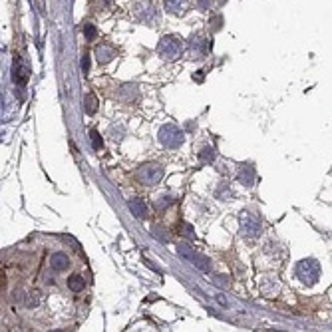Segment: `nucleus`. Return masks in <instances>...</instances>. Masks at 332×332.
<instances>
[{"label": "nucleus", "mask_w": 332, "mask_h": 332, "mask_svg": "<svg viewBox=\"0 0 332 332\" xmlns=\"http://www.w3.org/2000/svg\"><path fill=\"white\" fill-rule=\"evenodd\" d=\"M296 277L302 285L306 287H312L318 277H320V265L316 259H302L298 265H296Z\"/></svg>", "instance_id": "f257e3e1"}, {"label": "nucleus", "mask_w": 332, "mask_h": 332, "mask_svg": "<svg viewBox=\"0 0 332 332\" xmlns=\"http://www.w3.org/2000/svg\"><path fill=\"white\" fill-rule=\"evenodd\" d=\"M157 137H159V143H161L163 147H167V149H177V147H181L183 141H185L183 131L173 124L163 125V127L159 129V135H157Z\"/></svg>", "instance_id": "f03ea898"}, {"label": "nucleus", "mask_w": 332, "mask_h": 332, "mask_svg": "<svg viewBox=\"0 0 332 332\" xmlns=\"http://www.w3.org/2000/svg\"><path fill=\"white\" fill-rule=\"evenodd\" d=\"M183 52V42L177 36H163L157 44V54L163 60H177Z\"/></svg>", "instance_id": "7ed1b4c3"}, {"label": "nucleus", "mask_w": 332, "mask_h": 332, "mask_svg": "<svg viewBox=\"0 0 332 332\" xmlns=\"http://www.w3.org/2000/svg\"><path fill=\"white\" fill-rule=\"evenodd\" d=\"M137 179H139L141 185L153 187L163 179V167L159 163H143L137 169Z\"/></svg>", "instance_id": "20e7f679"}, {"label": "nucleus", "mask_w": 332, "mask_h": 332, "mask_svg": "<svg viewBox=\"0 0 332 332\" xmlns=\"http://www.w3.org/2000/svg\"><path fill=\"white\" fill-rule=\"evenodd\" d=\"M177 255L183 257L185 261H189L195 269H199V271H203V273H209V271H211V261H209L207 257L199 255L195 249H191L187 243H181V245L177 247Z\"/></svg>", "instance_id": "39448f33"}, {"label": "nucleus", "mask_w": 332, "mask_h": 332, "mask_svg": "<svg viewBox=\"0 0 332 332\" xmlns=\"http://www.w3.org/2000/svg\"><path fill=\"white\" fill-rule=\"evenodd\" d=\"M239 225H241V233L247 239H255V237L261 235V219L255 217L249 211H243L239 215Z\"/></svg>", "instance_id": "423d86ee"}, {"label": "nucleus", "mask_w": 332, "mask_h": 332, "mask_svg": "<svg viewBox=\"0 0 332 332\" xmlns=\"http://www.w3.org/2000/svg\"><path fill=\"white\" fill-rule=\"evenodd\" d=\"M133 14L139 20H143V22H153L157 12H155V8H153V4L149 0H137L133 4Z\"/></svg>", "instance_id": "0eeeda50"}, {"label": "nucleus", "mask_w": 332, "mask_h": 332, "mask_svg": "<svg viewBox=\"0 0 332 332\" xmlns=\"http://www.w3.org/2000/svg\"><path fill=\"white\" fill-rule=\"evenodd\" d=\"M127 207H129L131 215H133L135 219H139V221L147 219V205H145V203H143L141 199H129Z\"/></svg>", "instance_id": "6e6552de"}, {"label": "nucleus", "mask_w": 332, "mask_h": 332, "mask_svg": "<svg viewBox=\"0 0 332 332\" xmlns=\"http://www.w3.org/2000/svg\"><path fill=\"white\" fill-rule=\"evenodd\" d=\"M96 56H98V62L108 64L116 56V50L110 44H100V46H96Z\"/></svg>", "instance_id": "1a4fd4ad"}, {"label": "nucleus", "mask_w": 332, "mask_h": 332, "mask_svg": "<svg viewBox=\"0 0 332 332\" xmlns=\"http://www.w3.org/2000/svg\"><path fill=\"white\" fill-rule=\"evenodd\" d=\"M50 267L54 271H66L70 267V259L66 253H54L52 259H50Z\"/></svg>", "instance_id": "9d476101"}, {"label": "nucleus", "mask_w": 332, "mask_h": 332, "mask_svg": "<svg viewBox=\"0 0 332 332\" xmlns=\"http://www.w3.org/2000/svg\"><path fill=\"white\" fill-rule=\"evenodd\" d=\"M12 80H14V84H18V86H24V84L28 82V68L16 62L14 64V70H12Z\"/></svg>", "instance_id": "9b49d317"}, {"label": "nucleus", "mask_w": 332, "mask_h": 332, "mask_svg": "<svg viewBox=\"0 0 332 332\" xmlns=\"http://www.w3.org/2000/svg\"><path fill=\"white\" fill-rule=\"evenodd\" d=\"M239 181L245 185V187H251L255 183V169L251 165H243L241 171H239Z\"/></svg>", "instance_id": "f8f14e48"}, {"label": "nucleus", "mask_w": 332, "mask_h": 332, "mask_svg": "<svg viewBox=\"0 0 332 332\" xmlns=\"http://www.w3.org/2000/svg\"><path fill=\"white\" fill-rule=\"evenodd\" d=\"M189 0H165V10L171 14H181L187 8Z\"/></svg>", "instance_id": "ddd939ff"}, {"label": "nucleus", "mask_w": 332, "mask_h": 332, "mask_svg": "<svg viewBox=\"0 0 332 332\" xmlns=\"http://www.w3.org/2000/svg\"><path fill=\"white\" fill-rule=\"evenodd\" d=\"M84 106H86V114H96V110H98V98L94 96V94H88L86 98H84Z\"/></svg>", "instance_id": "4468645a"}, {"label": "nucleus", "mask_w": 332, "mask_h": 332, "mask_svg": "<svg viewBox=\"0 0 332 332\" xmlns=\"http://www.w3.org/2000/svg\"><path fill=\"white\" fill-rule=\"evenodd\" d=\"M201 42L203 40H199V38H197V40L193 38V42H191V50H193V54H195V56H203L209 48H211V42H207L205 46H203Z\"/></svg>", "instance_id": "2eb2a0df"}, {"label": "nucleus", "mask_w": 332, "mask_h": 332, "mask_svg": "<svg viewBox=\"0 0 332 332\" xmlns=\"http://www.w3.org/2000/svg\"><path fill=\"white\" fill-rule=\"evenodd\" d=\"M68 287H70V291H74V292L84 291V279L80 277V275L70 277V279H68Z\"/></svg>", "instance_id": "dca6fc26"}, {"label": "nucleus", "mask_w": 332, "mask_h": 332, "mask_svg": "<svg viewBox=\"0 0 332 332\" xmlns=\"http://www.w3.org/2000/svg\"><path fill=\"white\" fill-rule=\"evenodd\" d=\"M90 139H92V147H94L96 151H100V149L104 147V139H102V135H100V131H96V129H92V131H90Z\"/></svg>", "instance_id": "f3484780"}, {"label": "nucleus", "mask_w": 332, "mask_h": 332, "mask_svg": "<svg viewBox=\"0 0 332 332\" xmlns=\"http://www.w3.org/2000/svg\"><path fill=\"white\" fill-rule=\"evenodd\" d=\"M199 159L205 161V163H211V161L215 159V149H213V147H203L201 153H199Z\"/></svg>", "instance_id": "a211bd4d"}, {"label": "nucleus", "mask_w": 332, "mask_h": 332, "mask_svg": "<svg viewBox=\"0 0 332 332\" xmlns=\"http://www.w3.org/2000/svg\"><path fill=\"white\" fill-rule=\"evenodd\" d=\"M84 36H86L88 40H94V38L98 36V30H96V26H92V24H86V26H84Z\"/></svg>", "instance_id": "6ab92c4d"}, {"label": "nucleus", "mask_w": 332, "mask_h": 332, "mask_svg": "<svg viewBox=\"0 0 332 332\" xmlns=\"http://www.w3.org/2000/svg\"><path fill=\"white\" fill-rule=\"evenodd\" d=\"M82 70L86 72V74L90 72V58H88V56H84L82 58Z\"/></svg>", "instance_id": "aec40b11"}, {"label": "nucleus", "mask_w": 332, "mask_h": 332, "mask_svg": "<svg viewBox=\"0 0 332 332\" xmlns=\"http://www.w3.org/2000/svg\"><path fill=\"white\" fill-rule=\"evenodd\" d=\"M165 205H169V197H165V199L161 197V199L157 201V207H165Z\"/></svg>", "instance_id": "412c9836"}, {"label": "nucleus", "mask_w": 332, "mask_h": 332, "mask_svg": "<svg viewBox=\"0 0 332 332\" xmlns=\"http://www.w3.org/2000/svg\"><path fill=\"white\" fill-rule=\"evenodd\" d=\"M217 300H219V302H221L223 306H229V302H227V300L223 298V294H217Z\"/></svg>", "instance_id": "4be33fe9"}, {"label": "nucleus", "mask_w": 332, "mask_h": 332, "mask_svg": "<svg viewBox=\"0 0 332 332\" xmlns=\"http://www.w3.org/2000/svg\"><path fill=\"white\" fill-rule=\"evenodd\" d=\"M207 4H209V0H199V6H201V8H207Z\"/></svg>", "instance_id": "5701e85b"}, {"label": "nucleus", "mask_w": 332, "mask_h": 332, "mask_svg": "<svg viewBox=\"0 0 332 332\" xmlns=\"http://www.w3.org/2000/svg\"><path fill=\"white\" fill-rule=\"evenodd\" d=\"M197 82H203V72H197Z\"/></svg>", "instance_id": "b1692460"}]
</instances>
